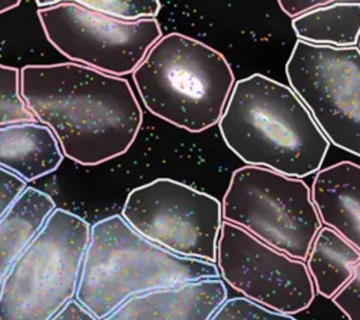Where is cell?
Instances as JSON below:
<instances>
[{
    "mask_svg": "<svg viewBox=\"0 0 360 320\" xmlns=\"http://www.w3.org/2000/svg\"><path fill=\"white\" fill-rule=\"evenodd\" d=\"M60 2H36V6H38L39 11H46L51 8H55L56 5H59Z\"/></svg>",
    "mask_w": 360,
    "mask_h": 320,
    "instance_id": "d4e9b609",
    "label": "cell"
},
{
    "mask_svg": "<svg viewBox=\"0 0 360 320\" xmlns=\"http://www.w3.org/2000/svg\"><path fill=\"white\" fill-rule=\"evenodd\" d=\"M211 320H296L293 316L269 310L245 297L229 299Z\"/></svg>",
    "mask_w": 360,
    "mask_h": 320,
    "instance_id": "d6986e66",
    "label": "cell"
},
{
    "mask_svg": "<svg viewBox=\"0 0 360 320\" xmlns=\"http://www.w3.org/2000/svg\"><path fill=\"white\" fill-rule=\"evenodd\" d=\"M217 266L221 279L245 299L281 314L309 309L316 296L306 262L227 222L221 226Z\"/></svg>",
    "mask_w": 360,
    "mask_h": 320,
    "instance_id": "30bf717a",
    "label": "cell"
},
{
    "mask_svg": "<svg viewBox=\"0 0 360 320\" xmlns=\"http://www.w3.org/2000/svg\"><path fill=\"white\" fill-rule=\"evenodd\" d=\"M20 5L19 0H0V15L16 9Z\"/></svg>",
    "mask_w": 360,
    "mask_h": 320,
    "instance_id": "cb8c5ba5",
    "label": "cell"
},
{
    "mask_svg": "<svg viewBox=\"0 0 360 320\" xmlns=\"http://www.w3.org/2000/svg\"><path fill=\"white\" fill-rule=\"evenodd\" d=\"M52 320H98L77 299L68 302Z\"/></svg>",
    "mask_w": 360,
    "mask_h": 320,
    "instance_id": "603a6c76",
    "label": "cell"
},
{
    "mask_svg": "<svg viewBox=\"0 0 360 320\" xmlns=\"http://www.w3.org/2000/svg\"><path fill=\"white\" fill-rule=\"evenodd\" d=\"M91 224L56 207L0 289V320H52L77 296Z\"/></svg>",
    "mask_w": 360,
    "mask_h": 320,
    "instance_id": "5b68a950",
    "label": "cell"
},
{
    "mask_svg": "<svg viewBox=\"0 0 360 320\" xmlns=\"http://www.w3.org/2000/svg\"><path fill=\"white\" fill-rule=\"evenodd\" d=\"M357 48H359V51H360V41H359V45H357Z\"/></svg>",
    "mask_w": 360,
    "mask_h": 320,
    "instance_id": "484cf974",
    "label": "cell"
},
{
    "mask_svg": "<svg viewBox=\"0 0 360 320\" xmlns=\"http://www.w3.org/2000/svg\"><path fill=\"white\" fill-rule=\"evenodd\" d=\"M360 253L338 231L323 226L310 248L306 266L316 293L333 299L353 279Z\"/></svg>",
    "mask_w": 360,
    "mask_h": 320,
    "instance_id": "9a60e30c",
    "label": "cell"
},
{
    "mask_svg": "<svg viewBox=\"0 0 360 320\" xmlns=\"http://www.w3.org/2000/svg\"><path fill=\"white\" fill-rule=\"evenodd\" d=\"M290 88L338 148L360 158V51L297 41L285 63Z\"/></svg>",
    "mask_w": 360,
    "mask_h": 320,
    "instance_id": "ba28073f",
    "label": "cell"
},
{
    "mask_svg": "<svg viewBox=\"0 0 360 320\" xmlns=\"http://www.w3.org/2000/svg\"><path fill=\"white\" fill-rule=\"evenodd\" d=\"M330 2L332 0H321V2L320 0H281V2H278V6L287 16L297 19L317 8L329 5Z\"/></svg>",
    "mask_w": 360,
    "mask_h": 320,
    "instance_id": "7402d4cb",
    "label": "cell"
},
{
    "mask_svg": "<svg viewBox=\"0 0 360 320\" xmlns=\"http://www.w3.org/2000/svg\"><path fill=\"white\" fill-rule=\"evenodd\" d=\"M121 216L164 250L217 264L223 204L211 194L181 181L158 179L134 188Z\"/></svg>",
    "mask_w": 360,
    "mask_h": 320,
    "instance_id": "52a82bcc",
    "label": "cell"
},
{
    "mask_svg": "<svg viewBox=\"0 0 360 320\" xmlns=\"http://www.w3.org/2000/svg\"><path fill=\"white\" fill-rule=\"evenodd\" d=\"M299 41L332 48H356L360 41V2H330L292 22Z\"/></svg>",
    "mask_w": 360,
    "mask_h": 320,
    "instance_id": "2e32d148",
    "label": "cell"
},
{
    "mask_svg": "<svg viewBox=\"0 0 360 320\" xmlns=\"http://www.w3.org/2000/svg\"><path fill=\"white\" fill-rule=\"evenodd\" d=\"M65 155L55 134L41 122L0 127V167L26 183L55 172Z\"/></svg>",
    "mask_w": 360,
    "mask_h": 320,
    "instance_id": "4fadbf2b",
    "label": "cell"
},
{
    "mask_svg": "<svg viewBox=\"0 0 360 320\" xmlns=\"http://www.w3.org/2000/svg\"><path fill=\"white\" fill-rule=\"evenodd\" d=\"M20 95L63 155L85 167L124 155L143 121L127 79L74 62L23 66Z\"/></svg>",
    "mask_w": 360,
    "mask_h": 320,
    "instance_id": "6da1fadb",
    "label": "cell"
},
{
    "mask_svg": "<svg viewBox=\"0 0 360 320\" xmlns=\"http://www.w3.org/2000/svg\"><path fill=\"white\" fill-rule=\"evenodd\" d=\"M223 220L300 262L307 260L323 227L311 190L303 180L250 165L231 175L223 198Z\"/></svg>",
    "mask_w": 360,
    "mask_h": 320,
    "instance_id": "8992f818",
    "label": "cell"
},
{
    "mask_svg": "<svg viewBox=\"0 0 360 320\" xmlns=\"http://www.w3.org/2000/svg\"><path fill=\"white\" fill-rule=\"evenodd\" d=\"M220 277L217 264L175 256L115 215L91 227L75 299L102 320L129 297Z\"/></svg>",
    "mask_w": 360,
    "mask_h": 320,
    "instance_id": "3957f363",
    "label": "cell"
},
{
    "mask_svg": "<svg viewBox=\"0 0 360 320\" xmlns=\"http://www.w3.org/2000/svg\"><path fill=\"white\" fill-rule=\"evenodd\" d=\"M311 196L321 223L360 253V165L342 161L320 169Z\"/></svg>",
    "mask_w": 360,
    "mask_h": 320,
    "instance_id": "7c38bea8",
    "label": "cell"
},
{
    "mask_svg": "<svg viewBox=\"0 0 360 320\" xmlns=\"http://www.w3.org/2000/svg\"><path fill=\"white\" fill-rule=\"evenodd\" d=\"M227 300L226 281L207 279L129 297L102 320H211Z\"/></svg>",
    "mask_w": 360,
    "mask_h": 320,
    "instance_id": "8fae6325",
    "label": "cell"
},
{
    "mask_svg": "<svg viewBox=\"0 0 360 320\" xmlns=\"http://www.w3.org/2000/svg\"><path fill=\"white\" fill-rule=\"evenodd\" d=\"M132 79L153 115L193 134L220 122L236 85L223 53L176 32L154 45Z\"/></svg>",
    "mask_w": 360,
    "mask_h": 320,
    "instance_id": "277c9868",
    "label": "cell"
},
{
    "mask_svg": "<svg viewBox=\"0 0 360 320\" xmlns=\"http://www.w3.org/2000/svg\"><path fill=\"white\" fill-rule=\"evenodd\" d=\"M332 300L349 320H360V263L353 279Z\"/></svg>",
    "mask_w": 360,
    "mask_h": 320,
    "instance_id": "44dd1931",
    "label": "cell"
},
{
    "mask_svg": "<svg viewBox=\"0 0 360 320\" xmlns=\"http://www.w3.org/2000/svg\"><path fill=\"white\" fill-rule=\"evenodd\" d=\"M27 188V183L20 177L0 167V222L9 215Z\"/></svg>",
    "mask_w": 360,
    "mask_h": 320,
    "instance_id": "ffe728a7",
    "label": "cell"
},
{
    "mask_svg": "<svg viewBox=\"0 0 360 320\" xmlns=\"http://www.w3.org/2000/svg\"><path fill=\"white\" fill-rule=\"evenodd\" d=\"M38 18L46 39L63 56L120 78L134 74L162 38L157 19L124 22L77 2L38 11Z\"/></svg>",
    "mask_w": 360,
    "mask_h": 320,
    "instance_id": "9c48e42d",
    "label": "cell"
},
{
    "mask_svg": "<svg viewBox=\"0 0 360 320\" xmlns=\"http://www.w3.org/2000/svg\"><path fill=\"white\" fill-rule=\"evenodd\" d=\"M56 208L53 198L29 187L0 222V289L11 269Z\"/></svg>",
    "mask_w": 360,
    "mask_h": 320,
    "instance_id": "5bb4252c",
    "label": "cell"
},
{
    "mask_svg": "<svg viewBox=\"0 0 360 320\" xmlns=\"http://www.w3.org/2000/svg\"><path fill=\"white\" fill-rule=\"evenodd\" d=\"M36 122L20 95V70L0 63V127Z\"/></svg>",
    "mask_w": 360,
    "mask_h": 320,
    "instance_id": "e0dca14e",
    "label": "cell"
},
{
    "mask_svg": "<svg viewBox=\"0 0 360 320\" xmlns=\"http://www.w3.org/2000/svg\"><path fill=\"white\" fill-rule=\"evenodd\" d=\"M86 9L124 22L155 19L161 11L158 0H75Z\"/></svg>",
    "mask_w": 360,
    "mask_h": 320,
    "instance_id": "ac0fdd59",
    "label": "cell"
},
{
    "mask_svg": "<svg viewBox=\"0 0 360 320\" xmlns=\"http://www.w3.org/2000/svg\"><path fill=\"white\" fill-rule=\"evenodd\" d=\"M219 128L243 162L292 179L317 174L330 148L297 94L262 74L236 82Z\"/></svg>",
    "mask_w": 360,
    "mask_h": 320,
    "instance_id": "7a4b0ae2",
    "label": "cell"
}]
</instances>
